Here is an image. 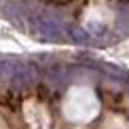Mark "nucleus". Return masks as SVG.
<instances>
[{
  "instance_id": "f257e3e1",
  "label": "nucleus",
  "mask_w": 129,
  "mask_h": 129,
  "mask_svg": "<svg viewBox=\"0 0 129 129\" xmlns=\"http://www.w3.org/2000/svg\"><path fill=\"white\" fill-rule=\"evenodd\" d=\"M111 22V12L107 8H101V6H91L85 16H83V24H85V30L93 36L105 32L107 24Z\"/></svg>"
}]
</instances>
